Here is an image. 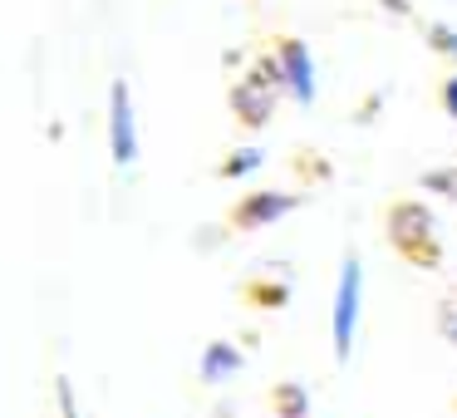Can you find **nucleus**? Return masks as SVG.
<instances>
[{
    "label": "nucleus",
    "mask_w": 457,
    "mask_h": 418,
    "mask_svg": "<svg viewBox=\"0 0 457 418\" xmlns=\"http://www.w3.org/2000/svg\"><path fill=\"white\" fill-rule=\"evenodd\" d=\"M241 369V349L227 345V339H212L207 349H202V379L207 384H221V379H231Z\"/></svg>",
    "instance_id": "0eeeda50"
},
{
    "label": "nucleus",
    "mask_w": 457,
    "mask_h": 418,
    "mask_svg": "<svg viewBox=\"0 0 457 418\" xmlns=\"http://www.w3.org/2000/svg\"><path fill=\"white\" fill-rule=\"evenodd\" d=\"M443 109L457 119V79H447V84H443Z\"/></svg>",
    "instance_id": "ddd939ff"
},
{
    "label": "nucleus",
    "mask_w": 457,
    "mask_h": 418,
    "mask_svg": "<svg viewBox=\"0 0 457 418\" xmlns=\"http://www.w3.org/2000/svg\"><path fill=\"white\" fill-rule=\"evenodd\" d=\"M359 310H364V266L354 256H345L339 266V290H335V315H329V335H335V355L349 359L359 330Z\"/></svg>",
    "instance_id": "f257e3e1"
},
{
    "label": "nucleus",
    "mask_w": 457,
    "mask_h": 418,
    "mask_svg": "<svg viewBox=\"0 0 457 418\" xmlns=\"http://www.w3.org/2000/svg\"><path fill=\"white\" fill-rule=\"evenodd\" d=\"M109 148L119 168H133L138 163V123H133V94L129 84H113L109 89Z\"/></svg>",
    "instance_id": "7ed1b4c3"
},
{
    "label": "nucleus",
    "mask_w": 457,
    "mask_h": 418,
    "mask_svg": "<svg viewBox=\"0 0 457 418\" xmlns=\"http://www.w3.org/2000/svg\"><path fill=\"white\" fill-rule=\"evenodd\" d=\"M428 40H433V50H443V54H453V60H457V30L433 25V30H428Z\"/></svg>",
    "instance_id": "9b49d317"
},
{
    "label": "nucleus",
    "mask_w": 457,
    "mask_h": 418,
    "mask_svg": "<svg viewBox=\"0 0 457 418\" xmlns=\"http://www.w3.org/2000/svg\"><path fill=\"white\" fill-rule=\"evenodd\" d=\"M280 84H286V94H295V104H315V60H310V50L300 40H286L280 45Z\"/></svg>",
    "instance_id": "39448f33"
},
{
    "label": "nucleus",
    "mask_w": 457,
    "mask_h": 418,
    "mask_svg": "<svg viewBox=\"0 0 457 418\" xmlns=\"http://www.w3.org/2000/svg\"><path fill=\"white\" fill-rule=\"evenodd\" d=\"M60 408H64L60 418H79V408H74V389H70V379H60Z\"/></svg>",
    "instance_id": "f8f14e48"
},
{
    "label": "nucleus",
    "mask_w": 457,
    "mask_h": 418,
    "mask_svg": "<svg viewBox=\"0 0 457 418\" xmlns=\"http://www.w3.org/2000/svg\"><path fill=\"white\" fill-rule=\"evenodd\" d=\"M280 70H270V64H256L251 70V79H241L237 84V119L241 123H266L270 119V109H276V99H280Z\"/></svg>",
    "instance_id": "f03ea898"
},
{
    "label": "nucleus",
    "mask_w": 457,
    "mask_h": 418,
    "mask_svg": "<svg viewBox=\"0 0 457 418\" xmlns=\"http://www.w3.org/2000/svg\"><path fill=\"white\" fill-rule=\"evenodd\" d=\"M261 168V148H237L227 158V168H221V178H246V172Z\"/></svg>",
    "instance_id": "6e6552de"
},
{
    "label": "nucleus",
    "mask_w": 457,
    "mask_h": 418,
    "mask_svg": "<svg viewBox=\"0 0 457 418\" xmlns=\"http://www.w3.org/2000/svg\"><path fill=\"white\" fill-rule=\"evenodd\" d=\"M423 188L428 192H443V197L457 202V172L453 168H433V172H423Z\"/></svg>",
    "instance_id": "1a4fd4ad"
},
{
    "label": "nucleus",
    "mask_w": 457,
    "mask_h": 418,
    "mask_svg": "<svg viewBox=\"0 0 457 418\" xmlns=\"http://www.w3.org/2000/svg\"><path fill=\"white\" fill-rule=\"evenodd\" d=\"M295 207V197L290 192H256V197H246L237 207V227H266V222H276L280 212Z\"/></svg>",
    "instance_id": "423d86ee"
},
{
    "label": "nucleus",
    "mask_w": 457,
    "mask_h": 418,
    "mask_svg": "<svg viewBox=\"0 0 457 418\" xmlns=\"http://www.w3.org/2000/svg\"><path fill=\"white\" fill-rule=\"evenodd\" d=\"M388 5H394V11H408V0H388Z\"/></svg>",
    "instance_id": "4468645a"
},
{
    "label": "nucleus",
    "mask_w": 457,
    "mask_h": 418,
    "mask_svg": "<svg viewBox=\"0 0 457 418\" xmlns=\"http://www.w3.org/2000/svg\"><path fill=\"white\" fill-rule=\"evenodd\" d=\"M437 325H443V339H447V345H457V296L437 305Z\"/></svg>",
    "instance_id": "9d476101"
},
{
    "label": "nucleus",
    "mask_w": 457,
    "mask_h": 418,
    "mask_svg": "<svg viewBox=\"0 0 457 418\" xmlns=\"http://www.w3.org/2000/svg\"><path fill=\"white\" fill-rule=\"evenodd\" d=\"M388 231H394L398 251L413 261H423V266H433L437 261V241H433V217H428L423 207H394V222H388Z\"/></svg>",
    "instance_id": "20e7f679"
}]
</instances>
